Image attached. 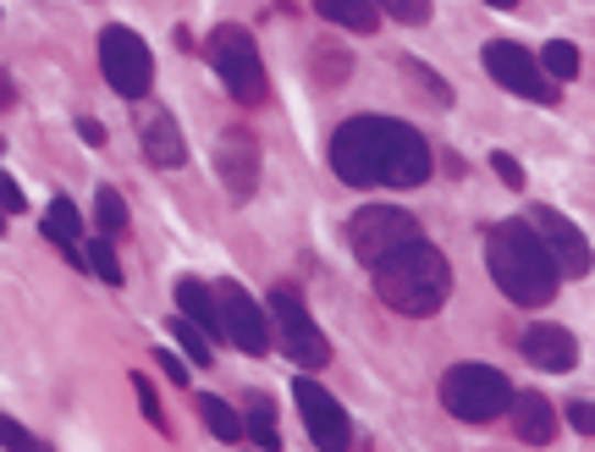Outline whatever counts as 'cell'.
I'll list each match as a JSON object with an SVG mask.
<instances>
[{
    "label": "cell",
    "instance_id": "obj_1",
    "mask_svg": "<svg viewBox=\"0 0 595 452\" xmlns=\"http://www.w3.org/2000/svg\"><path fill=\"white\" fill-rule=\"evenodd\" d=\"M331 172L348 188H419L436 172V155L419 128L397 117H353L331 133Z\"/></svg>",
    "mask_w": 595,
    "mask_h": 452
},
{
    "label": "cell",
    "instance_id": "obj_2",
    "mask_svg": "<svg viewBox=\"0 0 595 452\" xmlns=\"http://www.w3.org/2000/svg\"><path fill=\"white\" fill-rule=\"evenodd\" d=\"M485 265H491V282L513 298V304H524V309H540V304H551L557 298V265H551V254H546V243H540V232L529 227V221H496L491 227V238H485Z\"/></svg>",
    "mask_w": 595,
    "mask_h": 452
},
{
    "label": "cell",
    "instance_id": "obj_3",
    "mask_svg": "<svg viewBox=\"0 0 595 452\" xmlns=\"http://www.w3.org/2000/svg\"><path fill=\"white\" fill-rule=\"evenodd\" d=\"M375 293H381L386 309H397L408 320L441 315V304L452 298V265L430 238H414L375 265Z\"/></svg>",
    "mask_w": 595,
    "mask_h": 452
},
{
    "label": "cell",
    "instance_id": "obj_4",
    "mask_svg": "<svg viewBox=\"0 0 595 452\" xmlns=\"http://www.w3.org/2000/svg\"><path fill=\"white\" fill-rule=\"evenodd\" d=\"M441 408L463 425H491L513 408V381L496 364H452L441 375Z\"/></svg>",
    "mask_w": 595,
    "mask_h": 452
},
{
    "label": "cell",
    "instance_id": "obj_5",
    "mask_svg": "<svg viewBox=\"0 0 595 452\" xmlns=\"http://www.w3.org/2000/svg\"><path fill=\"white\" fill-rule=\"evenodd\" d=\"M210 67H216V78L227 84V95H232L238 106H260V100L271 95V84H265V62H260V45H254V34L238 29V23L210 29Z\"/></svg>",
    "mask_w": 595,
    "mask_h": 452
},
{
    "label": "cell",
    "instance_id": "obj_6",
    "mask_svg": "<svg viewBox=\"0 0 595 452\" xmlns=\"http://www.w3.org/2000/svg\"><path fill=\"white\" fill-rule=\"evenodd\" d=\"M271 337H276V348L298 370H326L331 364V342H326V331L315 326V315L304 309V298L293 287H276L271 293Z\"/></svg>",
    "mask_w": 595,
    "mask_h": 452
},
{
    "label": "cell",
    "instance_id": "obj_7",
    "mask_svg": "<svg viewBox=\"0 0 595 452\" xmlns=\"http://www.w3.org/2000/svg\"><path fill=\"white\" fill-rule=\"evenodd\" d=\"M414 238H425L419 232V221L408 216V210H397V205H364L353 221H348V249H353V260L359 265H381L386 254H397L403 243H414Z\"/></svg>",
    "mask_w": 595,
    "mask_h": 452
},
{
    "label": "cell",
    "instance_id": "obj_8",
    "mask_svg": "<svg viewBox=\"0 0 595 452\" xmlns=\"http://www.w3.org/2000/svg\"><path fill=\"white\" fill-rule=\"evenodd\" d=\"M100 73H106V84H111L122 100H144V95L155 89V56H150V45H144L133 29H122V23H111V29L100 34Z\"/></svg>",
    "mask_w": 595,
    "mask_h": 452
},
{
    "label": "cell",
    "instance_id": "obj_9",
    "mask_svg": "<svg viewBox=\"0 0 595 452\" xmlns=\"http://www.w3.org/2000/svg\"><path fill=\"white\" fill-rule=\"evenodd\" d=\"M480 62H485V73L496 78V89H507V95H518V100H535V106H551V100H557V84L546 78V67H540L524 45L491 40V45L480 51Z\"/></svg>",
    "mask_w": 595,
    "mask_h": 452
},
{
    "label": "cell",
    "instance_id": "obj_10",
    "mask_svg": "<svg viewBox=\"0 0 595 452\" xmlns=\"http://www.w3.org/2000/svg\"><path fill=\"white\" fill-rule=\"evenodd\" d=\"M293 397H298V419H304V430H309V441H315L320 452H348V447H353V425H348L342 403H337L315 375H298V381H293Z\"/></svg>",
    "mask_w": 595,
    "mask_h": 452
},
{
    "label": "cell",
    "instance_id": "obj_11",
    "mask_svg": "<svg viewBox=\"0 0 595 452\" xmlns=\"http://www.w3.org/2000/svg\"><path fill=\"white\" fill-rule=\"evenodd\" d=\"M216 304H221V331H227L232 348H243V353H254V359L276 348V337H271V309H260L238 282H216Z\"/></svg>",
    "mask_w": 595,
    "mask_h": 452
},
{
    "label": "cell",
    "instance_id": "obj_12",
    "mask_svg": "<svg viewBox=\"0 0 595 452\" xmlns=\"http://www.w3.org/2000/svg\"><path fill=\"white\" fill-rule=\"evenodd\" d=\"M529 227L540 232V243H546V254H551V265H557V276H590V265H595V254H590V243H584V232L562 216V210H551V205H540L535 216H529Z\"/></svg>",
    "mask_w": 595,
    "mask_h": 452
},
{
    "label": "cell",
    "instance_id": "obj_13",
    "mask_svg": "<svg viewBox=\"0 0 595 452\" xmlns=\"http://www.w3.org/2000/svg\"><path fill=\"white\" fill-rule=\"evenodd\" d=\"M216 172L227 183L232 199H254V183H260V144L249 128H227L221 144H216Z\"/></svg>",
    "mask_w": 595,
    "mask_h": 452
},
{
    "label": "cell",
    "instance_id": "obj_14",
    "mask_svg": "<svg viewBox=\"0 0 595 452\" xmlns=\"http://www.w3.org/2000/svg\"><path fill=\"white\" fill-rule=\"evenodd\" d=\"M518 348H524V359H529L535 370H546V375H568V370L579 364V342H573V331H562V326H529V331L518 337Z\"/></svg>",
    "mask_w": 595,
    "mask_h": 452
},
{
    "label": "cell",
    "instance_id": "obj_15",
    "mask_svg": "<svg viewBox=\"0 0 595 452\" xmlns=\"http://www.w3.org/2000/svg\"><path fill=\"white\" fill-rule=\"evenodd\" d=\"M513 430H518V441H529V447H546L551 436H557V408L540 397V392H513Z\"/></svg>",
    "mask_w": 595,
    "mask_h": 452
},
{
    "label": "cell",
    "instance_id": "obj_16",
    "mask_svg": "<svg viewBox=\"0 0 595 452\" xmlns=\"http://www.w3.org/2000/svg\"><path fill=\"white\" fill-rule=\"evenodd\" d=\"M177 315H183V320H194L205 337H227V331H221V304H216V287H210V282H199V276H183V282H177Z\"/></svg>",
    "mask_w": 595,
    "mask_h": 452
},
{
    "label": "cell",
    "instance_id": "obj_17",
    "mask_svg": "<svg viewBox=\"0 0 595 452\" xmlns=\"http://www.w3.org/2000/svg\"><path fill=\"white\" fill-rule=\"evenodd\" d=\"M144 155H150L155 166H166V172L188 166V144H183V128H177L166 111L144 117Z\"/></svg>",
    "mask_w": 595,
    "mask_h": 452
},
{
    "label": "cell",
    "instance_id": "obj_18",
    "mask_svg": "<svg viewBox=\"0 0 595 452\" xmlns=\"http://www.w3.org/2000/svg\"><path fill=\"white\" fill-rule=\"evenodd\" d=\"M40 232H45L51 243H62L73 265H84V216H78V205H73V199H51V210H45Z\"/></svg>",
    "mask_w": 595,
    "mask_h": 452
},
{
    "label": "cell",
    "instance_id": "obj_19",
    "mask_svg": "<svg viewBox=\"0 0 595 452\" xmlns=\"http://www.w3.org/2000/svg\"><path fill=\"white\" fill-rule=\"evenodd\" d=\"M315 12L331 29H348V34H375L381 29V7H375V0H315Z\"/></svg>",
    "mask_w": 595,
    "mask_h": 452
},
{
    "label": "cell",
    "instance_id": "obj_20",
    "mask_svg": "<svg viewBox=\"0 0 595 452\" xmlns=\"http://www.w3.org/2000/svg\"><path fill=\"white\" fill-rule=\"evenodd\" d=\"M243 436H254L260 452H276V447H282V430H276V408H271V397H249V408H243Z\"/></svg>",
    "mask_w": 595,
    "mask_h": 452
},
{
    "label": "cell",
    "instance_id": "obj_21",
    "mask_svg": "<svg viewBox=\"0 0 595 452\" xmlns=\"http://www.w3.org/2000/svg\"><path fill=\"white\" fill-rule=\"evenodd\" d=\"M199 419H205V430H210L216 441H243V414H238L232 403H221V397H199Z\"/></svg>",
    "mask_w": 595,
    "mask_h": 452
},
{
    "label": "cell",
    "instance_id": "obj_22",
    "mask_svg": "<svg viewBox=\"0 0 595 452\" xmlns=\"http://www.w3.org/2000/svg\"><path fill=\"white\" fill-rule=\"evenodd\" d=\"M540 67H546V78H551V84H573V78H579V67H584V56H579V45L551 40V45L540 51Z\"/></svg>",
    "mask_w": 595,
    "mask_h": 452
},
{
    "label": "cell",
    "instance_id": "obj_23",
    "mask_svg": "<svg viewBox=\"0 0 595 452\" xmlns=\"http://www.w3.org/2000/svg\"><path fill=\"white\" fill-rule=\"evenodd\" d=\"M84 265L100 276V282H111V287H122V260H117V243L100 232V238H89L84 243Z\"/></svg>",
    "mask_w": 595,
    "mask_h": 452
},
{
    "label": "cell",
    "instance_id": "obj_24",
    "mask_svg": "<svg viewBox=\"0 0 595 452\" xmlns=\"http://www.w3.org/2000/svg\"><path fill=\"white\" fill-rule=\"evenodd\" d=\"M95 221H100V232H106V238L128 232V205H122V194H117L111 183L95 194Z\"/></svg>",
    "mask_w": 595,
    "mask_h": 452
},
{
    "label": "cell",
    "instance_id": "obj_25",
    "mask_svg": "<svg viewBox=\"0 0 595 452\" xmlns=\"http://www.w3.org/2000/svg\"><path fill=\"white\" fill-rule=\"evenodd\" d=\"M315 78L320 84H348L353 78V56L337 45H315Z\"/></svg>",
    "mask_w": 595,
    "mask_h": 452
},
{
    "label": "cell",
    "instance_id": "obj_26",
    "mask_svg": "<svg viewBox=\"0 0 595 452\" xmlns=\"http://www.w3.org/2000/svg\"><path fill=\"white\" fill-rule=\"evenodd\" d=\"M166 331H172V337L183 342V353H188L194 364H210V359H216V353H210V337H205V331H199L194 320H183V315H177V320H172Z\"/></svg>",
    "mask_w": 595,
    "mask_h": 452
},
{
    "label": "cell",
    "instance_id": "obj_27",
    "mask_svg": "<svg viewBox=\"0 0 595 452\" xmlns=\"http://www.w3.org/2000/svg\"><path fill=\"white\" fill-rule=\"evenodd\" d=\"M403 67L414 73V84H419V89H425V95H430L436 106H452V89H447V84H441V78H436V73H430V67L419 62V56H403Z\"/></svg>",
    "mask_w": 595,
    "mask_h": 452
},
{
    "label": "cell",
    "instance_id": "obj_28",
    "mask_svg": "<svg viewBox=\"0 0 595 452\" xmlns=\"http://www.w3.org/2000/svg\"><path fill=\"white\" fill-rule=\"evenodd\" d=\"M0 447H7V452H45V447L34 441V430H23L12 414H0Z\"/></svg>",
    "mask_w": 595,
    "mask_h": 452
},
{
    "label": "cell",
    "instance_id": "obj_29",
    "mask_svg": "<svg viewBox=\"0 0 595 452\" xmlns=\"http://www.w3.org/2000/svg\"><path fill=\"white\" fill-rule=\"evenodd\" d=\"M133 392H139L144 419H150L155 430H166V408H161V397H155V381H150V375H133Z\"/></svg>",
    "mask_w": 595,
    "mask_h": 452
},
{
    "label": "cell",
    "instance_id": "obj_30",
    "mask_svg": "<svg viewBox=\"0 0 595 452\" xmlns=\"http://www.w3.org/2000/svg\"><path fill=\"white\" fill-rule=\"evenodd\" d=\"M375 7H381L386 18H397V23H425V18H430L425 0H375Z\"/></svg>",
    "mask_w": 595,
    "mask_h": 452
},
{
    "label": "cell",
    "instance_id": "obj_31",
    "mask_svg": "<svg viewBox=\"0 0 595 452\" xmlns=\"http://www.w3.org/2000/svg\"><path fill=\"white\" fill-rule=\"evenodd\" d=\"M491 172H496V177H502L507 188H524V166H518V161H513L507 150H496V155H491Z\"/></svg>",
    "mask_w": 595,
    "mask_h": 452
},
{
    "label": "cell",
    "instance_id": "obj_32",
    "mask_svg": "<svg viewBox=\"0 0 595 452\" xmlns=\"http://www.w3.org/2000/svg\"><path fill=\"white\" fill-rule=\"evenodd\" d=\"M155 364H161V370H166V381H177V386H188V364H183V359H177V353H172V348H166V342H161V348H155Z\"/></svg>",
    "mask_w": 595,
    "mask_h": 452
},
{
    "label": "cell",
    "instance_id": "obj_33",
    "mask_svg": "<svg viewBox=\"0 0 595 452\" xmlns=\"http://www.w3.org/2000/svg\"><path fill=\"white\" fill-rule=\"evenodd\" d=\"M0 210H7V216H18V210H29V199H23V188L7 177V172H0Z\"/></svg>",
    "mask_w": 595,
    "mask_h": 452
},
{
    "label": "cell",
    "instance_id": "obj_34",
    "mask_svg": "<svg viewBox=\"0 0 595 452\" xmlns=\"http://www.w3.org/2000/svg\"><path fill=\"white\" fill-rule=\"evenodd\" d=\"M568 425L579 436H595V403H568Z\"/></svg>",
    "mask_w": 595,
    "mask_h": 452
},
{
    "label": "cell",
    "instance_id": "obj_35",
    "mask_svg": "<svg viewBox=\"0 0 595 452\" xmlns=\"http://www.w3.org/2000/svg\"><path fill=\"white\" fill-rule=\"evenodd\" d=\"M78 133H84V144H106V128L95 117H78Z\"/></svg>",
    "mask_w": 595,
    "mask_h": 452
},
{
    "label": "cell",
    "instance_id": "obj_36",
    "mask_svg": "<svg viewBox=\"0 0 595 452\" xmlns=\"http://www.w3.org/2000/svg\"><path fill=\"white\" fill-rule=\"evenodd\" d=\"M18 100V89H12V73H0V111H7Z\"/></svg>",
    "mask_w": 595,
    "mask_h": 452
},
{
    "label": "cell",
    "instance_id": "obj_37",
    "mask_svg": "<svg viewBox=\"0 0 595 452\" xmlns=\"http://www.w3.org/2000/svg\"><path fill=\"white\" fill-rule=\"evenodd\" d=\"M485 7H496V12H513V7H518V0H485Z\"/></svg>",
    "mask_w": 595,
    "mask_h": 452
},
{
    "label": "cell",
    "instance_id": "obj_38",
    "mask_svg": "<svg viewBox=\"0 0 595 452\" xmlns=\"http://www.w3.org/2000/svg\"><path fill=\"white\" fill-rule=\"evenodd\" d=\"M0 232H7V210H0Z\"/></svg>",
    "mask_w": 595,
    "mask_h": 452
}]
</instances>
